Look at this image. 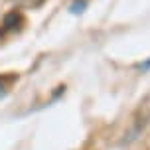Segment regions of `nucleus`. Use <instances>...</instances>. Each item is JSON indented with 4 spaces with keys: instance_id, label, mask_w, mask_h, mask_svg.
<instances>
[{
    "instance_id": "nucleus-1",
    "label": "nucleus",
    "mask_w": 150,
    "mask_h": 150,
    "mask_svg": "<svg viewBox=\"0 0 150 150\" xmlns=\"http://www.w3.org/2000/svg\"><path fill=\"white\" fill-rule=\"evenodd\" d=\"M148 122H150V95L144 99L142 103H140V107L136 109L134 119H132V127H130V130H128V136L125 138V142L134 140L136 136H138L144 128H146V125H148Z\"/></svg>"
},
{
    "instance_id": "nucleus-2",
    "label": "nucleus",
    "mask_w": 150,
    "mask_h": 150,
    "mask_svg": "<svg viewBox=\"0 0 150 150\" xmlns=\"http://www.w3.org/2000/svg\"><path fill=\"white\" fill-rule=\"evenodd\" d=\"M6 93H8V87H6V83L0 79V99H4L6 97Z\"/></svg>"
},
{
    "instance_id": "nucleus-3",
    "label": "nucleus",
    "mask_w": 150,
    "mask_h": 150,
    "mask_svg": "<svg viewBox=\"0 0 150 150\" xmlns=\"http://www.w3.org/2000/svg\"><path fill=\"white\" fill-rule=\"evenodd\" d=\"M142 67H150V61H146V63H144Z\"/></svg>"
}]
</instances>
